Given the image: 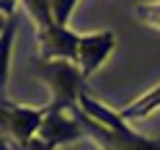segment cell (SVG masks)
<instances>
[{
	"label": "cell",
	"instance_id": "1",
	"mask_svg": "<svg viewBox=\"0 0 160 150\" xmlns=\"http://www.w3.org/2000/svg\"><path fill=\"white\" fill-rule=\"evenodd\" d=\"M28 18L36 23V36H39V57L42 59H67L78 65V44L80 34L70 31L67 26L54 23L52 18V3L49 0H31L21 3Z\"/></svg>",
	"mask_w": 160,
	"mask_h": 150
},
{
	"label": "cell",
	"instance_id": "3",
	"mask_svg": "<svg viewBox=\"0 0 160 150\" xmlns=\"http://www.w3.org/2000/svg\"><path fill=\"white\" fill-rule=\"evenodd\" d=\"M70 114L80 122L85 137H91L98 150H160V137L137 135L134 129H129V127H124V129H106L98 122H93L91 116H85L78 106Z\"/></svg>",
	"mask_w": 160,
	"mask_h": 150
},
{
	"label": "cell",
	"instance_id": "8",
	"mask_svg": "<svg viewBox=\"0 0 160 150\" xmlns=\"http://www.w3.org/2000/svg\"><path fill=\"white\" fill-rule=\"evenodd\" d=\"M155 109H160V85L150 88L147 93L134 98L132 104L119 109V116H122V122H134V119H145L147 114H152Z\"/></svg>",
	"mask_w": 160,
	"mask_h": 150
},
{
	"label": "cell",
	"instance_id": "13",
	"mask_svg": "<svg viewBox=\"0 0 160 150\" xmlns=\"http://www.w3.org/2000/svg\"><path fill=\"white\" fill-rule=\"evenodd\" d=\"M5 8H8V3H0V11H5Z\"/></svg>",
	"mask_w": 160,
	"mask_h": 150
},
{
	"label": "cell",
	"instance_id": "7",
	"mask_svg": "<svg viewBox=\"0 0 160 150\" xmlns=\"http://www.w3.org/2000/svg\"><path fill=\"white\" fill-rule=\"evenodd\" d=\"M16 13L5 18V28L0 34V98H5V85H8V75H11V52H13V42H16Z\"/></svg>",
	"mask_w": 160,
	"mask_h": 150
},
{
	"label": "cell",
	"instance_id": "2",
	"mask_svg": "<svg viewBox=\"0 0 160 150\" xmlns=\"http://www.w3.org/2000/svg\"><path fill=\"white\" fill-rule=\"evenodd\" d=\"M34 73L42 78L52 91V104L49 111H72L78 106L80 93L85 91V80L80 75V70L75 62L67 59H34Z\"/></svg>",
	"mask_w": 160,
	"mask_h": 150
},
{
	"label": "cell",
	"instance_id": "10",
	"mask_svg": "<svg viewBox=\"0 0 160 150\" xmlns=\"http://www.w3.org/2000/svg\"><path fill=\"white\" fill-rule=\"evenodd\" d=\"M75 5H78L75 0H54V3H52V18H54V23L67 26V18H70V13H72Z\"/></svg>",
	"mask_w": 160,
	"mask_h": 150
},
{
	"label": "cell",
	"instance_id": "6",
	"mask_svg": "<svg viewBox=\"0 0 160 150\" xmlns=\"http://www.w3.org/2000/svg\"><path fill=\"white\" fill-rule=\"evenodd\" d=\"M5 114H8V135H11L13 145H26L28 140H34L39 127H42V119L47 114V106H18L5 101Z\"/></svg>",
	"mask_w": 160,
	"mask_h": 150
},
{
	"label": "cell",
	"instance_id": "11",
	"mask_svg": "<svg viewBox=\"0 0 160 150\" xmlns=\"http://www.w3.org/2000/svg\"><path fill=\"white\" fill-rule=\"evenodd\" d=\"M13 150H54L52 145H47L44 140H39V137H34V140H28L26 145H16Z\"/></svg>",
	"mask_w": 160,
	"mask_h": 150
},
{
	"label": "cell",
	"instance_id": "4",
	"mask_svg": "<svg viewBox=\"0 0 160 150\" xmlns=\"http://www.w3.org/2000/svg\"><path fill=\"white\" fill-rule=\"evenodd\" d=\"M116 39L111 31H96V34H80L78 44V70L83 75V80H88L98 67L106 62V57L114 52Z\"/></svg>",
	"mask_w": 160,
	"mask_h": 150
},
{
	"label": "cell",
	"instance_id": "5",
	"mask_svg": "<svg viewBox=\"0 0 160 150\" xmlns=\"http://www.w3.org/2000/svg\"><path fill=\"white\" fill-rule=\"evenodd\" d=\"M36 137L44 140L47 145L57 147V145H67V142L83 140L85 132H83L80 122L70 111H49V106H47V114L42 119V127H39Z\"/></svg>",
	"mask_w": 160,
	"mask_h": 150
},
{
	"label": "cell",
	"instance_id": "12",
	"mask_svg": "<svg viewBox=\"0 0 160 150\" xmlns=\"http://www.w3.org/2000/svg\"><path fill=\"white\" fill-rule=\"evenodd\" d=\"M16 5H18V3H8L5 11H0V34H3V28H5V18L11 16V13H16Z\"/></svg>",
	"mask_w": 160,
	"mask_h": 150
},
{
	"label": "cell",
	"instance_id": "9",
	"mask_svg": "<svg viewBox=\"0 0 160 150\" xmlns=\"http://www.w3.org/2000/svg\"><path fill=\"white\" fill-rule=\"evenodd\" d=\"M134 13H137V18L139 21H145L150 28H158L160 31V5H137L134 8Z\"/></svg>",
	"mask_w": 160,
	"mask_h": 150
}]
</instances>
